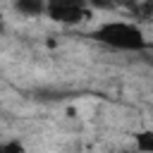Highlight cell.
Returning a JSON list of instances; mask_svg holds the SVG:
<instances>
[{
	"label": "cell",
	"mask_w": 153,
	"mask_h": 153,
	"mask_svg": "<svg viewBox=\"0 0 153 153\" xmlns=\"http://www.w3.org/2000/svg\"><path fill=\"white\" fill-rule=\"evenodd\" d=\"M139 2H141V0H108L105 5H108V7H129V10H134Z\"/></svg>",
	"instance_id": "5b68a950"
},
{
	"label": "cell",
	"mask_w": 153,
	"mask_h": 153,
	"mask_svg": "<svg viewBox=\"0 0 153 153\" xmlns=\"http://www.w3.org/2000/svg\"><path fill=\"white\" fill-rule=\"evenodd\" d=\"M45 12L60 24H79L88 19L86 0H45Z\"/></svg>",
	"instance_id": "7a4b0ae2"
},
{
	"label": "cell",
	"mask_w": 153,
	"mask_h": 153,
	"mask_svg": "<svg viewBox=\"0 0 153 153\" xmlns=\"http://www.w3.org/2000/svg\"><path fill=\"white\" fill-rule=\"evenodd\" d=\"M122 153H134V151H122Z\"/></svg>",
	"instance_id": "52a82bcc"
},
{
	"label": "cell",
	"mask_w": 153,
	"mask_h": 153,
	"mask_svg": "<svg viewBox=\"0 0 153 153\" xmlns=\"http://www.w3.org/2000/svg\"><path fill=\"white\" fill-rule=\"evenodd\" d=\"M136 146L141 153H151L153 151V131H141L136 136Z\"/></svg>",
	"instance_id": "277c9868"
},
{
	"label": "cell",
	"mask_w": 153,
	"mask_h": 153,
	"mask_svg": "<svg viewBox=\"0 0 153 153\" xmlns=\"http://www.w3.org/2000/svg\"><path fill=\"white\" fill-rule=\"evenodd\" d=\"M91 36L115 50H143L148 45L141 29L134 24H127V22H105Z\"/></svg>",
	"instance_id": "6da1fadb"
},
{
	"label": "cell",
	"mask_w": 153,
	"mask_h": 153,
	"mask_svg": "<svg viewBox=\"0 0 153 153\" xmlns=\"http://www.w3.org/2000/svg\"><path fill=\"white\" fill-rule=\"evenodd\" d=\"M14 5L22 14H29V17H41L45 12V0H17Z\"/></svg>",
	"instance_id": "3957f363"
},
{
	"label": "cell",
	"mask_w": 153,
	"mask_h": 153,
	"mask_svg": "<svg viewBox=\"0 0 153 153\" xmlns=\"http://www.w3.org/2000/svg\"><path fill=\"white\" fill-rule=\"evenodd\" d=\"M2 153H24V146L19 141H10V143L2 146Z\"/></svg>",
	"instance_id": "8992f818"
},
{
	"label": "cell",
	"mask_w": 153,
	"mask_h": 153,
	"mask_svg": "<svg viewBox=\"0 0 153 153\" xmlns=\"http://www.w3.org/2000/svg\"><path fill=\"white\" fill-rule=\"evenodd\" d=\"M0 153H2V146H0Z\"/></svg>",
	"instance_id": "ba28073f"
}]
</instances>
